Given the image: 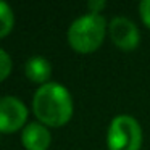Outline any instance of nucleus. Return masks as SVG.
I'll list each match as a JSON object with an SVG mask.
<instances>
[{
	"label": "nucleus",
	"instance_id": "nucleus-5",
	"mask_svg": "<svg viewBox=\"0 0 150 150\" xmlns=\"http://www.w3.org/2000/svg\"><path fill=\"white\" fill-rule=\"evenodd\" d=\"M108 33L113 44L124 52L134 50L140 42L139 28L126 16H115L108 24Z\"/></svg>",
	"mask_w": 150,
	"mask_h": 150
},
{
	"label": "nucleus",
	"instance_id": "nucleus-4",
	"mask_svg": "<svg viewBox=\"0 0 150 150\" xmlns=\"http://www.w3.org/2000/svg\"><path fill=\"white\" fill-rule=\"evenodd\" d=\"M28 120V107L13 95L0 97V132L11 134L24 126Z\"/></svg>",
	"mask_w": 150,
	"mask_h": 150
},
{
	"label": "nucleus",
	"instance_id": "nucleus-7",
	"mask_svg": "<svg viewBox=\"0 0 150 150\" xmlns=\"http://www.w3.org/2000/svg\"><path fill=\"white\" fill-rule=\"evenodd\" d=\"M24 74L29 79L31 82H36V84H45L50 82V76H52V65L47 58L40 55L31 57L26 60V65H24Z\"/></svg>",
	"mask_w": 150,
	"mask_h": 150
},
{
	"label": "nucleus",
	"instance_id": "nucleus-11",
	"mask_svg": "<svg viewBox=\"0 0 150 150\" xmlns=\"http://www.w3.org/2000/svg\"><path fill=\"white\" fill-rule=\"evenodd\" d=\"M105 7H107V2L105 0H91L87 4L89 13H100Z\"/></svg>",
	"mask_w": 150,
	"mask_h": 150
},
{
	"label": "nucleus",
	"instance_id": "nucleus-2",
	"mask_svg": "<svg viewBox=\"0 0 150 150\" xmlns=\"http://www.w3.org/2000/svg\"><path fill=\"white\" fill-rule=\"evenodd\" d=\"M107 34V21L100 13L78 16L68 28V44L78 53H92L102 45Z\"/></svg>",
	"mask_w": 150,
	"mask_h": 150
},
{
	"label": "nucleus",
	"instance_id": "nucleus-9",
	"mask_svg": "<svg viewBox=\"0 0 150 150\" xmlns=\"http://www.w3.org/2000/svg\"><path fill=\"white\" fill-rule=\"evenodd\" d=\"M11 57L8 55V52H5L0 47V82L5 81L8 78V74L11 73Z\"/></svg>",
	"mask_w": 150,
	"mask_h": 150
},
{
	"label": "nucleus",
	"instance_id": "nucleus-8",
	"mask_svg": "<svg viewBox=\"0 0 150 150\" xmlns=\"http://www.w3.org/2000/svg\"><path fill=\"white\" fill-rule=\"evenodd\" d=\"M15 24V13L7 2H0V37L10 34Z\"/></svg>",
	"mask_w": 150,
	"mask_h": 150
},
{
	"label": "nucleus",
	"instance_id": "nucleus-10",
	"mask_svg": "<svg viewBox=\"0 0 150 150\" xmlns=\"http://www.w3.org/2000/svg\"><path fill=\"white\" fill-rule=\"evenodd\" d=\"M139 13L144 24L150 29V0H142L139 4Z\"/></svg>",
	"mask_w": 150,
	"mask_h": 150
},
{
	"label": "nucleus",
	"instance_id": "nucleus-6",
	"mask_svg": "<svg viewBox=\"0 0 150 150\" xmlns=\"http://www.w3.org/2000/svg\"><path fill=\"white\" fill-rule=\"evenodd\" d=\"M21 142L26 150H47L52 142V134L45 124L34 121V123H28L23 127Z\"/></svg>",
	"mask_w": 150,
	"mask_h": 150
},
{
	"label": "nucleus",
	"instance_id": "nucleus-3",
	"mask_svg": "<svg viewBox=\"0 0 150 150\" xmlns=\"http://www.w3.org/2000/svg\"><path fill=\"white\" fill-rule=\"evenodd\" d=\"M108 150H139L142 145V129L131 115H118L107 131Z\"/></svg>",
	"mask_w": 150,
	"mask_h": 150
},
{
	"label": "nucleus",
	"instance_id": "nucleus-1",
	"mask_svg": "<svg viewBox=\"0 0 150 150\" xmlns=\"http://www.w3.org/2000/svg\"><path fill=\"white\" fill-rule=\"evenodd\" d=\"M33 111L45 126H63L73 116V97L60 82H45L34 92Z\"/></svg>",
	"mask_w": 150,
	"mask_h": 150
}]
</instances>
